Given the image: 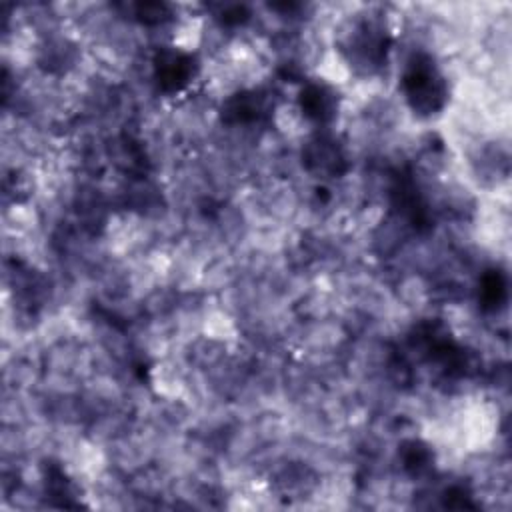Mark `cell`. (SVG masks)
I'll list each match as a JSON object with an SVG mask.
<instances>
[{"mask_svg": "<svg viewBox=\"0 0 512 512\" xmlns=\"http://www.w3.org/2000/svg\"><path fill=\"white\" fill-rule=\"evenodd\" d=\"M402 94L408 108L422 118L440 114L448 102V84L432 56L424 52L412 54L400 78Z\"/></svg>", "mask_w": 512, "mask_h": 512, "instance_id": "1", "label": "cell"}, {"mask_svg": "<svg viewBox=\"0 0 512 512\" xmlns=\"http://www.w3.org/2000/svg\"><path fill=\"white\" fill-rule=\"evenodd\" d=\"M198 68V60L178 46H162L152 60L154 80L166 94L182 92L198 76Z\"/></svg>", "mask_w": 512, "mask_h": 512, "instance_id": "2", "label": "cell"}, {"mask_svg": "<svg viewBox=\"0 0 512 512\" xmlns=\"http://www.w3.org/2000/svg\"><path fill=\"white\" fill-rule=\"evenodd\" d=\"M506 278L498 270H490L480 282V300L486 310H496L506 300Z\"/></svg>", "mask_w": 512, "mask_h": 512, "instance_id": "3", "label": "cell"}]
</instances>
